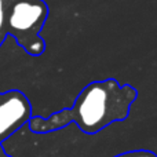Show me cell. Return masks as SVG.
Returning a JSON list of instances; mask_svg holds the SVG:
<instances>
[{
  "label": "cell",
  "instance_id": "7a4b0ae2",
  "mask_svg": "<svg viewBox=\"0 0 157 157\" xmlns=\"http://www.w3.org/2000/svg\"><path fill=\"white\" fill-rule=\"evenodd\" d=\"M46 18L47 6L43 0H17L8 17V30L28 52L39 55L44 50L39 30L43 28Z\"/></svg>",
  "mask_w": 157,
  "mask_h": 157
},
{
  "label": "cell",
  "instance_id": "5b68a950",
  "mask_svg": "<svg viewBox=\"0 0 157 157\" xmlns=\"http://www.w3.org/2000/svg\"><path fill=\"white\" fill-rule=\"evenodd\" d=\"M4 18H6V14H4V3H3V0H0V29L3 28V24H4Z\"/></svg>",
  "mask_w": 157,
  "mask_h": 157
},
{
  "label": "cell",
  "instance_id": "3957f363",
  "mask_svg": "<svg viewBox=\"0 0 157 157\" xmlns=\"http://www.w3.org/2000/svg\"><path fill=\"white\" fill-rule=\"evenodd\" d=\"M30 116L28 99L18 91H13L0 102V138L21 127Z\"/></svg>",
  "mask_w": 157,
  "mask_h": 157
},
{
  "label": "cell",
  "instance_id": "6da1fadb",
  "mask_svg": "<svg viewBox=\"0 0 157 157\" xmlns=\"http://www.w3.org/2000/svg\"><path fill=\"white\" fill-rule=\"evenodd\" d=\"M136 95L134 87L120 86L113 78L95 81L78 95L73 117L83 131L97 132L112 123L127 119Z\"/></svg>",
  "mask_w": 157,
  "mask_h": 157
},
{
  "label": "cell",
  "instance_id": "277c9868",
  "mask_svg": "<svg viewBox=\"0 0 157 157\" xmlns=\"http://www.w3.org/2000/svg\"><path fill=\"white\" fill-rule=\"evenodd\" d=\"M116 157H157V155L150 150H132V152L123 153Z\"/></svg>",
  "mask_w": 157,
  "mask_h": 157
}]
</instances>
